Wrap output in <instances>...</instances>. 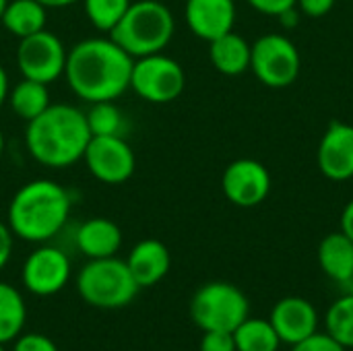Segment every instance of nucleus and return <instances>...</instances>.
Returning a JSON list of instances; mask_svg holds the SVG:
<instances>
[{"label":"nucleus","mask_w":353,"mask_h":351,"mask_svg":"<svg viewBox=\"0 0 353 351\" xmlns=\"http://www.w3.org/2000/svg\"><path fill=\"white\" fill-rule=\"evenodd\" d=\"M6 2H8V0H0V17H2V12H4V6H6Z\"/></svg>","instance_id":"4c0bfd02"},{"label":"nucleus","mask_w":353,"mask_h":351,"mask_svg":"<svg viewBox=\"0 0 353 351\" xmlns=\"http://www.w3.org/2000/svg\"><path fill=\"white\" fill-rule=\"evenodd\" d=\"M327 331L345 350H353V294L337 298L325 314Z\"/></svg>","instance_id":"b1692460"},{"label":"nucleus","mask_w":353,"mask_h":351,"mask_svg":"<svg viewBox=\"0 0 353 351\" xmlns=\"http://www.w3.org/2000/svg\"><path fill=\"white\" fill-rule=\"evenodd\" d=\"M70 279V259L68 254L50 244L35 248L23 263L21 281L25 290L33 296L48 298L56 296L66 288Z\"/></svg>","instance_id":"9b49d317"},{"label":"nucleus","mask_w":353,"mask_h":351,"mask_svg":"<svg viewBox=\"0 0 353 351\" xmlns=\"http://www.w3.org/2000/svg\"><path fill=\"white\" fill-rule=\"evenodd\" d=\"M130 4L132 0H83V8H85L89 23L97 31L108 33V35L122 21Z\"/></svg>","instance_id":"393cba45"},{"label":"nucleus","mask_w":353,"mask_h":351,"mask_svg":"<svg viewBox=\"0 0 353 351\" xmlns=\"http://www.w3.org/2000/svg\"><path fill=\"white\" fill-rule=\"evenodd\" d=\"M4 149H6V141H4V132H2V128H0V159H2V155H4Z\"/></svg>","instance_id":"e433bc0d"},{"label":"nucleus","mask_w":353,"mask_h":351,"mask_svg":"<svg viewBox=\"0 0 353 351\" xmlns=\"http://www.w3.org/2000/svg\"><path fill=\"white\" fill-rule=\"evenodd\" d=\"M292 351H347L341 343H337L329 333H314L308 339L292 345Z\"/></svg>","instance_id":"cd10ccee"},{"label":"nucleus","mask_w":353,"mask_h":351,"mask_svg":"<svg viewBox=\"0 0 353 351\" xmlns=\"http://www.w3.org/2000/svg\"><path fill=\"white\" fill-rule=\"evenodd\" d=\"M37 2L43 4L46 8H66V6H72L79 0H37Z\"/></svg>","instance_id":"c9c22d12"},{"label":"nucleus","mask_w":353,"mask_h":351,"mask_svg":"<svg viewBox=\"0 0 353 351\" xmlns=\"http://www.w3.org/2000/svg\"><path fill=\"white\" fill-rule=\"evenodd\" d=\"M302 68L298 46L283 33H263L252 43L250 70L269 89H285L296 83Z\"/></svg>","instance_id":"0eeeda50"},{"label":"nucleus","mask_w":353,"mask_h":351,"mask_svg":"<svg viewBox=\"0 0 353 351\" xmlns=\"http://www.w3.org/2000/svg\"><path fill=\"white\" fill-rule=\"evenodd\" d=\"M8 89H10V81H8V74H6L4 66L0 64V110L8 99Z\"/></svg>","instance_id":"f704fd0d"},{"label":"nucleus","mask_w":353,"mask_h":351,"mask_svg":"<svg viewBox=\"0 0 353 351\" xmlns=\"http://www.w3.org/2000/svg\"><path fill=\"white\" fill-rule=\"evenodd\" d=\"M72 209L70 192L48 178L25 182L10 199L6 223L14 238L46 244L66 225Z\"/></svg>","instance_id":"7ed1b4c3"},{"label":"nucleus","mask_w":353,"mask_h":351,"mask_svg":"<svg viewBox=\"0 0 353 351\" xmlns=\"http://www.w3.org/2000/svg\"><path fill=\"white\" fill-rule=\"evenodd\" d=\"M316 257L323 273L331 281L341 285L353 277V242L343 232L325 236L319 244Z\"/></svg>","instance_id":"6ab92c4d"},{"label":"nucleus","mask_w":353,"mask_h":351,"mask_svg":"<svg viewBox=\"0 0 353 351\" xmlns=\"http://www.w3.org/2000/svg\"><path fill=\"white\" fill-rule=\"evenodd\" d=\"M12 246H14V234L10 232L8 223L0 221V271L8 265L12 257Z\"/></svg>","instance_id":"2f4dec72"},{"label":"nucleus","mask_w":353,"mask_h":351,"mask_svg":"<svg viewBox=\"0 0 353 351\" xmlns=\"http://www.w3.org/2000/svg\"><path fill=\"white\" fill-rule=\"evenodd\" d=\"M66 56L68 50L64 48L62 39L48 29L19 39L17 46V66L21 77L46 85L58 81L64 74Z\"/></svg>","instance_id":"1a4fd4ad"},{"label":"nucleus","mask_w":353,"mask_h":351,"mask_svg":"<svg viewBox=\"0 0 353 351\" xmlns=\"http://www.w3.org/2000/svg\"><path fill=\"white\" fill-rule=\"evenodd\" d=\"M279 21H281V25H283V27L294 29V27L300 23V10H298V6H294V8H290V10L281 12V14H279Z\"/></svg>","instance_id":"72a5a7b5"},{"label":"nucleus","mask_w":353,"mask_h":351,"mask_svg":"<svg viewBox=\"0 0 353 351\" xmlns=\"http://www.w3.org/2000/svg\"><path fill=\"white\" fill-rule=\"evenodd\" d=\"M139 290L141 288L134 281L126 261L116 257L91 259L77 275L79 296L83 302L99 310H118L128 306Z\"/></svg>","instance_id":"39448f33"},{"label":"nucleus","mask_w":353,"mask_h":351,"mask_svg":"<svg viewBox=\"0 0 353 351\" xmlns=\"http://www.w3.org/2000/svg\"><path fill=\"white\" fill-rule=\"evenodd\" d=\"M12 351H58L56 343L41 333H25L12 341Z\"/></svg>","instance_id":"c85d7f7f"},{"label":"nucleus","mask_w":353,"mask_h":351,"mask_svg":"<svg viewBox=\"0 0 353 351\" xmlns=\"http://www.w3.org/2000/svg\"><path fill=\"white\" fill-rule=\"evenodd\" d=\"M296 6L302 14H306L310 19H323L333 10L335 0H298Z\"/></svg>","instance_id":"7c9ffc66"},{"label":"nucleus","mask_w":353,"mask_h":351,"mask_svg":"<svg viewBox=\"0 0 353 351\" xmlns=\"http://www.w3.org/2000/svg\"><path fill=\"white\" fill-rule=\"evenodd\" d=\"M176 33V19L161 0H134L110 37L132 58L163 52Z\"/></svg>","instance_id":"20e7f679"},{"label":"nucleus","mask_w":353,"mask_h":351,"mask_svg":"<svg viewBox=\"0 0 353 351\" xmlns=\"http://www.w3.org/2000/svg\"><path fill=\"white\" fill-rule=\"evenodd\" d=\"M74 246L89 261L116 257L122 246V230L108 217H91L77 228Z\"/></svg>","instance_id":"dca6fc26"},{"label":"nucleus","mask_w":353,"mask_h":351,"mask_svg":"<svg viewBox=\"0 0 353 351\" xmlns=\"http://www.w3.org/2000/svg\"><path fill=\"white\" fill-rule=\"evenodd\" d=\"M352 351H353V350H352Z\"/></svg>","instance_id":"ea45409f"},{"label":"nucleus","mask_w":353,"mask_h":351,"mask_svg":"<svg viewBox=\"0 0 353 351\" xmlns=\"http://www.w3.org/2000/svg\"><path fill=\"white\" fill-rule=\"evenodd\" d=\"M269 323L273 325L275 333L279 335L281 343L296 345L319 329V312L312 302L306 298L290 296L279 300L269 317Z\"/></svg>","instance_id":"4468645a"},{"label":"nucleus","mask_w":353,"mask_h":351,"mask_svg":"<svg viewBox=\"0 0 353 351\" xmlns=\"http://www.w3.org/2000/svg\"><path fill=\"white\" fill-rule=\"evenodd\" d=\"M6 103L10 110L25 122L37 118L41 112H46L52 103L50 99V89L46 83L33 81V79H21L14 87L8 89V99Z\"/></svg>","instance_id":"412c9836"},{"label":"nucleus","mask_w":353,"mask_h":351,"mask_svg":"<svg viewBox=\"0 0 353 351\" xmlns=\"http://www.w3.org/2000/svg\"><path fill=\"white\" fill-rule=\"evenodd\" d=\"M248 298L228 281L205 283L190 300V319L201 331L234 333L248 319Z\"/></svg>","instance_id":"423d86ee"},{"label":"nucleus","mask_w":353,"mask_h":351,"mask_svg":"<svg viewBox=\"0 0 353 351\" xmlns=\"http://www.w3.org/2000/svg\"><path fill=\"white\" fill-rule=\"evenodd\" d=\"M184 19L199 39L213 41L234 31L236 0H186Z\"/></svg>","instance_id":"2eb2a0df"},{"label":"nucleus","mask_w":353,"mask_h":351,"mask_svg":"<svg viewBox=\"0 0 353 351\" xmlns=\"http://www.w3.org/2000/svg\"><path fill=\"white\" fill-rule=\"evenodd\" d=\"M316 166L331 182L353 180V124L333 120L321 137Z\"/></svg>","instance_id":"ddd939ff"},{"label":"nucleus","mask_w":353,"mask_h":351,"mask_svg":"<svg viewBox=\"0 0 353 351\" xmlns=\"http://www.w3.org/2000/svg\"><path fill=\"white\" fill-rule=\"evenodd\" d=\"M199 351H238L234 335L228 331H203Z\"/></svg>","instance_id":"bb28decb"},{"label":"nucleus","mask_w":353,"mask_h":351,"mask_svg":"<svg viewBox=\"0 0 353 351\" xmlns=\"http://www.w3.org/2000/svg\"><path fill=\"white\" fill-rule=\"evenodd\" d=\"M256 12L269 14V17H279L281 12L290 10L296 6L298 0H246Z\"/></svg>","instance_id":"c756f323"},{"label":"nucleus","mask_w":353,"mask_h":351,"mask_svg":"<svg viewBox=\"0 0 353 351\" xmlns=\"http://www.w3.org/2000/svg\"><path fill=\"white\" fill-rule=\"evenodd\" d=\"M48 8L37 0H8L0 17L2 27L17 39L46 29Z\"/></svg>","instance_id":"aec40b11"},{"label":"nucleus","mask_w":353,"mask_h":351,"mask_svg":"<svg viewBox=\"0 0 353 351\" xmlns=\"http://www.w3.org/2000/svg\"><path fill=\"white\" fill-rule=\"evenodd\" d=\"M132 62L112 37H89L68 50L64 77L70 91L87 103L116 101L130 89Z\"/></svg>","instance_id":"f257e3e1"},{"label":"nucleus","mask_w":353,"mask_h":351,"mask_svg":"<svg viewBox=\"0 0 353 351\" xmlns=\"http://www.w3.org/2000/svg\"><path fill=\"white\" fill-rule=\"evenodd\" d=\"M83 161L95 180L110 186L124 184L137 170L134 151L122 134L91 137Z\"/></svg>","instance_id":"9d476101"},{"label":"nucleus","mask_w":353,"mask_h":351,"mask_svg":"<svg viewBox=\"0 0 353 351\" xmlns=\"http://www.w3.org/2000/svg\"><path fill=\"white\" fill-rule=\"evenodd\" d=\"M87 116L68 103H50L46 112L27 122L25 147L31 159L52 170L79 163L89 145Z\"/></svg>","instance_id":"f03ea898"},{"label":"nucleus","mask_w":353,"mask_h":351,"mask_svg":"<svg viewBox=\"0 0 353 351\" xmlns=\"http://www.w3.org/2000/svg\"><path fill=\"white\" fill-rule=\"evenodd\" d=\"M238 351H279L281 339L265 319H246L234 333Z\"/></svg>","instance_id":"5701e85b"},{"label":"nucleus","mask_w":353,"mask_h":351,"mask_svg":"<svg viewBox=\"0 0 353 351\" xmlns=\"http://www.w3.org/2000/svg\"><path fill=\"white\" fill-rule=\"evenodd\" d=\"M271 188L273 180L267 166L250 157L232 161L221 176V190L225 199L242 209H252L265 203Z\"/></svg>","instance_id":"f8f14e48"},{"label":"nucleus","mask_w":353,"mask_h":351,"mask_svg":"<svg viewBox=\"0 0 353 351\" xmlns=\"http://www.w3.org/2000/svg\"><path fill=\"white\" fill-rule=\"evenodd\" d=\"M341 232L353 242V199L345 205V209L341 213Z\"/></svg>","instance_id":"473e14b6"},{"label":"nucleus","mask_w":353,"mask_h":351,"mask_svg":"<svg viewBox=\"0 0 353 351\" xmlns=\"http://www.w3.org/2000/svg\"><path fill=\"white\" fill-rule=\"evenodd\" d=\"M250 56L252 43H248L236 31L209 41V60L213 68L225 77H240L250 70Z\"/></svg>","instance_id":"a211bd4d"},{"label":"nucleus","mask_w":353,"mask_h":351,"mask_svg":"<svg viewBox=\"0 0 353 351\" xmlns=\"http://www.w3.org/2000/svg\"><path fill=\"white\" fill-rule=\"evenodd\" d=\"M186 87V72L178 60L163 52L134 58L130 89L149 103H170L182 95Z\"/></svg>","instance_id":"6e6552de"},{"label":"nucleus","mask_w":353,"mask_h":351,"mask_svg":"<svg viewBox=\"0 0 353 351\" xmlns=\"http://www.w3.org/2000/svg\"><path fill=\"white\" fill-rule=\"evenodd\" d=\"M126 265L139 288H151L170 273L172 257L163 242L155 238H147L134 244V248L126 259Z\"/></svg>","instance_id":"f3484780"},{"label":"nucleus","mask_w":353,"mask_h":351,"mask_svg":"<svg viewBox=\"0 0 353 351\" xmlns=\"http://www.w3.org/2000/svg\"><path fill=\"white\" fill-rule=\"evenodd\" d=\"M27 321V306L21 292L0 281V345L12 343L25 327Z\"/></svg>","instance_id":"4be33fe9"},{"label":"nucleus","mask_w":353,"mask_h":351,"mask_svg":"<svg viewBox=\"0 0 353 351\" xmlns=\"http://www.w3.org/2000/svg\"><path fill=\"white\" fill-rule=\"evenodd\" d=\"M85 116H87V126L91 130V137L124 134V114L114 101L91 103Z\"/></svg>","instance_id":"a878e982"},{"label":"nucleus","mask_w":353,"mask_h":351,"mask_svg":"<svg viewBox=\"0 0 353 351\" xmlns=\"http://www.w3.org/2000/svg\"><path fill=\"white\" fill-rule=\"evenodd\" d=\"M0 351H6V350H4V345H0Z\"/></svg>","instance_id":"58836bf2"}]
</instances>
